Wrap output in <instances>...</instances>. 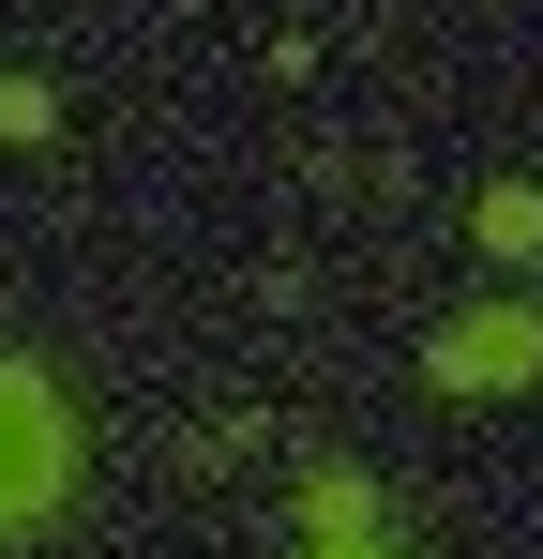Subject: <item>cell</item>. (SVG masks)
I'll return each instance as SVG.
<instances>
[{
  "label": "cell",
  "mask_w": 543,
  "mask_h": 559,
  "mask_svg": "<svg viewBox=\"0 0 543 559\" xmlns=\"http://www.w3.org/2000/svg\"><path fill=\"white\" fill-rule=\"evenodd\" d=\"M61 499H76V408H61V378H46V364L0 348V530L61 514Z\"/></svg>",
  "instance_id": "obj_1"
},
{
  "label": "cell",
  "mask_w": 543,
  "mask_h": 559,
  "mask_svg": "<svg viewBox=\"0 0 543 559\" xmlns=\"http://www.w3.org/2000/svg\"><path fill=\"white\" fill-rule=\"evenodd\" d=\"M302 559H393V545H377V530H317Z\"/></svg>",
  "instance_id": "obj_6"
},
{
  "label": "cell",
  "mask_w": 543,
  "mask_h": 559,
  "mask_svg": "<svg viewBox=\"0 0 543 559\" xmlns=\"http://www.w3.org/2000/svg\"><path fill=\"white\" fill-rule=\"evenodd\" d=\"M302 514H317V530H377V484H362V468H317Z\"/></svg>",
  "instance_id": "obj_4"
},
{
  "label": "cell",
  "mask_w": 543,
  "mask_h": 559,
  "mask_svg": "<svg viewBox=\"0 0 543 559\" xmlns=\"http://www.w3.org/2000/svg\"><path fill=\"white\" fill-rule=\"evenodd\" d=\"M0 136L46 152V136H61V92H46V76H0Z\"/></svg>",
  "instance_id": "obj_5"
},
{
  "label": "cell",
  "mask_w": 543,
  "mask_h": 559,
  "mask_svg": "<svg viewBox=\"0 0 543 559\" xmlns=\"http://www.w3.org/2000/svg\"><path fill=\"white\" fill-rule=\"evenodd\" d=\"M468 242L483 258H543V182H483L468 197Z\"/></svg>",
  "instance_id": "obj_3"
},
{
  "label": "cell",
  "mask_w": 543,
  "mask_h": 559,
  "mask_svg": "<svg viewBox=\"0 0 543 559\" xmlns=\"http://www.w3.org/2000/svg\"><path fill=\"white\" fill-rule=\"evenodd\" d=\"M423 378H438V393H529L543 378V302H468V318H438Z\"/></svg>",
  "instance_id": "obj_2"
}]
</instances>
